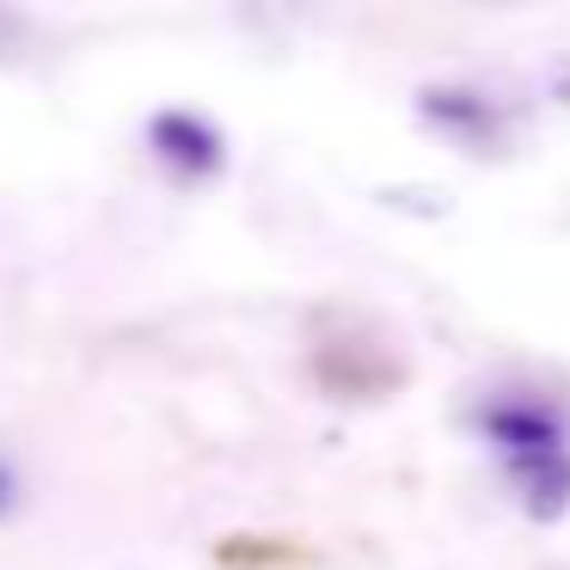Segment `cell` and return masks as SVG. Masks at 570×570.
I'll return each instance as SVG.
<instances>
[{"label":"cell","mask_w":570,"mask_h":570,"mask_svg":"<svg viewBox=\"0 0 570 570\" xmlns=\"http://www.w3.org/2000/svg\"><path fill=\"white\" fill-rule=\"evenodd\" d=\"M148 154L178 178V185H209V178H222V166H227V136L203 111L173 105V111L148 117Z\"/></svg>","instance_id":"obj_1"},{"label":"cell","mask_w":570,"mask_h":570,"mask_svg":"<svg viewBox=\"0 0 570 570\" xmlns=\"http://www.w3.org/2000/svg\"><path fill=\"white\" fill-rule=\"evenodd\" d=\"M479 435L497 448V460H533V454H558L570 448V423L558 405H540V399H491L479 405Z\"/></svg>","instance_id":"obj_2"},{"label":"cell","mask_w":570,"mask_h":570,"mask_svg":"<svg viewBox=\"0 0 570 570\" xmlns=\"http://www.w3.org/2000/svg\"><path fill=\"white\" fill-rule=\"evenodd\" d=\"M417 117L430 129H442L448 141H460V148L484 154L503 141V105L491 99V92L479 87H423L417 92Z\"/></svg>","instance_id":"obj_3"},{"label":"cell","mask_w":570,"mask_h":570,"mask_svg":"<svg viewBox=\"0 0 570 570\" xmlns=\"http://www.w3.org/2000/svg\"><path fill=\"white\" fill-rule=\"evenodd\" d=\"M509 484H515L521 509H528L533 521H558L570 515V448H558V454H533V460H509Z\"/></svg>","instance_id":"obj_4"},{"label":"cell","mask_w":570,"mask_h":570,"mask_svg":"<svg viewBox=\"0 0 570 570\" xmlns=\"http://www.w3.org/2000/svg\"><path fill=\"white\" fill-rule=\"evenodd\" d=\"M13 503H19V472L0 460V515H13Z\"/></svg>","instance_id":"obj_5"}]
</instances>
